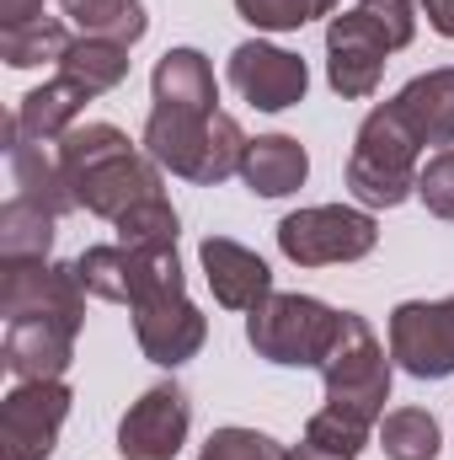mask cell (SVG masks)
Listing matches in <instances>:
<instances>
[{
	"label": "cell",
	"mask_w": 454,
	"mask_h": 460,
	"mask_svg": "<svg viewBox=\"0 0 454 460\" xmlns=\"http://www.w3.org/2000/svg\"><path fill=\"white\" fill-rule=\"evenodd\" d=\"M59 172L75 193V209L97 215V220H123L134 204L161 199V166L128 145V134L113 123H75L59 145Z\"/></svg>",
	"instance_id": "6da1fadb"
},
{
	"label": "cell",
	"mask_w": 454,
	"mask_h": 460,
	"mask_svg": "<svg viewBox=\"0 0 454 460\" xmlns=\"http://www.w3.org/2000/svg\"><path fill=\"white\" fill-rule=\"evenodd\" d=\"M144 155L171 172V177H188V182H225L240 177V161H246V134L230 113H209V108H171V102H155L144 118Z\"/></svg>",
	"instance_id": "7a4b0ae2"
},
{
	"label": "cell",
	"mask_w": 454,
	"mask_h": 460,
	"mask_svg": "<svg viewBox=\"0 0 454 460\" xmlns=\"http://www.w3.org/2000/svg\"><path fill=\"white\" fill-rule=\"evenodd\" d=\"M423 139L417 128L401 118L396 102L369 108V118L353 134V155H347V193L363 209H396L417 193V172H423Z\"/></svg>",
	"instance_id": "3957f363"
},
{
	"label": "cell",
	"mask_w": 454,
	"mask_h": 460,
	"mask_svg": "<svg viewBox=\"0 0 454 460\" xmlns=\"http://www.w3.org/2000/svg\"><path fill=\"white\" fill-rule=\"evenodd\" d=\"M342 311H332L316 295H267L257 311H246V343L257 358L284 364V369H321L337 343Z\"/></svg>",
	"instance_id": "277c9868"
},
{
	"label": "cell",
	"mask_w": 454,
	"mask_h": 460,
	"mask_svg": "<svg viewBox=\"0 0 454 460\" xmlns=\"http://www.w3.org/2000/svg\"><path fill=\"white\" fill-rule=\"evenodd\" d=\"M321 380H327V407H337L358 423H380L385 418V402H390V358L374 338V327L358 316V311H342L337 343L321 364Z\"/></svg>",
	"instance_id": "5b68a950"
},
{
	"label": "cell",
	"mask_w": 454,
	"mask_h": 460,
	"mask_svg": "<svg viewBox=\"0 0 454 460\" xmlns=\"http://www.w3.org/2000/svg\"><path fill=\"white\" fill-rule=\"evenodd\" d=\"M380 241V226L369 209L347 204H310L278 220V252L300 268H332V262H358Z\"/></svg>",
	"instance_id": "8992f818"
},
{
	"label": "cell",
	"mask_w": 454,
	"mask_h": 460,
	"mask_svg": "<svg viewBox=\"0 0 454 460\" xmlns=\"http://www.w3.org/2000/svg\"><path fill=\"white\" fill-rule=\"evenodd\" d=\"M75 279L86 284L92 300L108 305H134L155 289H182V262L171 252H134V246H86L75 257Z\"/></svg>",
	"instance_id": "52a82bcc"
},
{
	"label": "cell",
	"mask_w": 454,
	"mask_h": 460,
	"mask_svg": "<svg viewBox=\"0 0 454 460\" xmlns=\"http://www.w3.org/2000/svg\"><path fill=\"white\" fill-rule=\"evenodd\" d=\"M70 402L65 380H16L0 402V460H48Z\"/></svg>",
	"instance_id": "ba28073f"
},
{
	"label": "cell",
	"mask_w": 454,
	"mask_h": 460,
	"mask_svg": "<svg viewBox=\"0 0 454 460\" xmlns=\"http://www.w3.org/2000/svg\"><path fill=\"white\" fill-rule=\"evenodd\" d=\"M390 54H396L390 38L380 32V22H374L363 5L332 16V27H327V81H332L337 97H347V102L374 97Z\"/></svg>",
	"instance_id": "9c48e42d"
},
{
	"label": "cell",
	"mask_w": 454,
	"mask_h": 460,
	"mask_svg": "<svg viewBox=\"0 0 454 460\" xmlns=\"http://www.w3.org/2000/svg\"><path fill=\"white\" fill-rule=\"evenodd\" d=\"M0 316L5 322H32L54 316L81 327L86 322V284L75 279V262H16L0 268Z\"/></svg>",
	"instance_id": "30bf717a"
},
{
	"label": "cell",
	"mask_w": 454,
	"mask_h": 460,
	"mask_svg": "<svg viewBox=\"0 0 454 460\" xmlns=\"http://www.w3.org/2000/svg\"><path fill=\"white\" fill-rule=\"evenodd\" d=\"M390 358L412 380L454 375V295L450 300H406L390 311Z\"/></svg>",
	"instance_id": "8fae6325"
},
{
	"label": "cell",
	"mask_w": 454,
	"mask_h": 460,
	"mask_svg": "<svg viewBox=\"0 0 454 460\" xmlns=\"http://www.w3.org/2000/svg\"><path fill=\"white\" fill-rule=\"evenodd\" d=\"M128 311H134L139 353H144L150 364H161V369L188 364V358L204 348V338H209V322H204V311L188 300V289H155V295L134 300Z\"/></svg>",
	"instance_id": "7c38bea8"
},
{
	"label": "cell",
	"mask_w": 454,
	"mask_h": 460,
	"mask_svg": "<svg viewBox=\"0 0 454 460\" xmlns=\"http://www.w3.org/2000/svg\"><path fill=\"white\" fill-rule=\"evenodd\" d=\"M193 429V407L182 385H150L118 423V456L123 460H177Z\"/></svg>",
	"instance_id": "4fadbf2b"
},
{
	"label": "cell",
	"mask_w": 454,
	"mask_h": 460,
	"mask_svg": "<svg viewBox=\"0 0 454 460\" xmlns=\"http://www.w3.org/2000/svg\"><path fill=\"white\" fill-rule=\"evenodd\" d=\"M230 86H235L251 108H262V113H284V108L305 102V92H310V70H305L300 54L251 38V43H240V49L230 54Z\"/></svg>",
	"instance_id": "5bb4252c"
},
{
	"label": "cell",
	"mask_w": 454,
	"mask_h": 460,
	"mask_svg": "<svg viewBox=\"0 0 454 460\" xmlns=\"http://www.w3.org/2000/svg\"><path fill=\"white\" fill-rule=\"evenodd\" d=\"M198 262H204V279L225 311H257L273 295V268L230 235H209L198 246Z\"/></svg>",
	"instance_id": "9a60e30c"
},
{
	"label": "cell",
	"mask_w": 454,
	"mask_h": 460,
	"mask_svg": "<svg viewBox=\"0 0 454 460\" xmlns=\"http://www.w3.org/2000/svg\"><path fill=\"white\" fill-rule=\"evenodd\" d=\"M75 338L81 327L54 316L5 322V369L16 380H65V369L75 364Z\"/></svg>",
	"instance_id": "2e32d148"
},
{
	"label": "cell",
	"mask_w": 454,
	"mask_h": 460,
	"mask_svg": "<svg viewBox=\"0 0 454 460\" xmlns=\"http://www.w3.org/2000/svg\"><path fill=\"white\" fill-rule=\"evenodd\" d=\"M5 161H11V188H16L22 199L43 204V209L59 215V220L75 209V193H70V182H65V172H59L54 145L27 139V134L16 128V118H5Z\"/></svg>",
	"instance_id": "e0dca14e"
},
{
	"label": "cell",
	"mask_w": 454,
	"mask_h": 460,
	"mask_svg": "<svg viewBox=\"0 0 454 460\" xmlns=\"http://www.w3.org/2000/svg\"><path fill=\"white\" fill-rule=\"evenodd\" d=\"M310 177V155L300 139L289 134H262L246 145V161H240V182L257 193V199H289L294 188H305Z\"/></svg>",
	"instance_id": "ac0fdd59"
},
{
	"label": "cell",
	"mask_w": 454,
	"mask_h": 460,
	"mask_svg": "<svg viewBox=\"0 0 454 460\" xmlns=\"http://www.w3.org/2000/svg\"><path fill=\"white\" fill-rule=\"evenodd\" d=\"M390 102H396L401 118L417 128L423 145H439V150L454 145V65L450 70H428V75L406 81Z\"/></svg>",
	"instance_id": "d6986e66"
},
{
	"label": "cell",
	"mask_w": 454,
	"mask_h": 460,
	"mask_svg": "<svg viewBox=\"0 0 454 460\" xmlns=\"http://www.w3.org/2000/svg\"><path fill=\"white\" fill-rule=\"evenodd\" d=\"M150 92H155V102H171V108H209L214 113V102H220V81L198 49H166L155 59Z\"/></svg>",
	"instance_id": "ffe728a7"
},
{
	"label": "cell",
	"mask_w": 454,
	"mask_h": 460,
	"mask_svg": "<svg viewBox=\"0 0 454 460\" xmlns=\"http://www.w3.org/2000/svg\"><path fill=\"white\" fill-rule=\"evenodd\" d=\"M54 226H59V215H48L43 204L11 193V199L0 204V268H16V262H48Z\"/></svg>",
	"instance_id": "44dd1931"
},
{
	"label": "cell",
	"mask_w": 454,
	"mask_h": 460,
	"mask_svg": "<svg viewBox=\"0 0 454 460\" xmlns=\"http://www.w3.org/2000/svg\"><path fill=\"white\" fill-rule=\"evenodd\" d=\"M81 102H92L75 81H65V75H54V81H43L38 92H27L22 97V108H16V128L27 134V139H43V145H59L70 128H75V113H81Z\"/></svg>",
	"instance_id": "7402d4cb"
},
{
	"label": "cell",
	"mask_w": 454,
	"mask_h": 460,
	"mask_svg": "<svg viewBox=\"0 0 454 460\" xmlns=\"http://www.w3.org/2000/svg\"><path fill=\"white\" fill-rule=\"evenodd\" d=\"M59 11L81 27V38H108L123 49H134L150 27L144 0H59Z\"/></svg>",
	"instance_id": "603a6c76"
},
{
	"label": "cell",
	"mask_w": 454,
	"mask_h": 460,
	"mask_svg": "<svg viewBox=\"0 0 454 460\" xmlns=\"http://www.w3.org/2000/svg\"><path fill=\"white\" fill-rule=\"evenodd\" d=\"M59 75L75 81L86 97H102V92L123 86V75H128V49H123V43H108V38H75L70 54L59 59Z\"/></svg>",
	"instance_id": "cb8c5ba5"
},
{
	"label": "cell",
	"mask_w": 454,
	"mask_h": 460,
	"mask_svg": "<svg viewBox=\"0 0 454 460\" xmlns=\"http://www.w3.org/2000/svg\"><path fill=\"white\" fill-rule=\"evenodd\" d=\"M363 445H369V423L347 418L337 407H321L305 423V439L289 450V460H358Z\"/></svg>",
	"instance_id": "d4e9b609"
},
{
	"label": "cell",
	"mask_w": 454,
	"mask_h": 460,
	"mask_svg": "<svg viewBox=\"0 0 454 460\" xmlns=\"http://www.w3.org/2000/svg\"><path fill=\"white\" fill-rule=\"evenodd\" d=\"M70 32L54 22V16H38V22H27V27H5L0 32V59L11 65V70H32V65H59L65 54H70Z\"/></svg>",
	"instance_id": "484cf974"
},
{
	"label": "cell",
	"mask_w": 454,
	"mask_h": 460,
	"mask_svg": "<svg viewBox=\"0 0 454 460\" xmlns=\"http://www.w3.org/2000/svg\"><path fill=\"white\" fill-rule=\"evenodd\" d=\"M439 423L423 407H401L380 418V450L390 460H439Z\"/></svg>",
	"instance_id": "4316f807"
},
{
	"label": "cell",
	"mask_w": 454,
	"mask_h": 460,
	"mask_svg": "<svg viewBox=\"0 0 454 460\" xmlns=\"http://www.w3.org/2000/svg\"><path fill=\"white\" fill-rule=\"evenodd\" d=\"M118 241L134 246V252H171L177 246V209L171 199H150V204H134L123 220H118Z\"/></svg>",
	"instance_id": "83f0119b"
},
{
	"label": "cell",
	"mask_w": 454,
	"mask_h": 460,
	"mask_svg": "<svg viewBox=\"0 0 454 460\" xmlns=\"http://www.w3.org/2000/svg\"><path fill=\"white\" fill-rule=\"evenodd\" d=\"M235 11L262 32H300L316 16H332L337 0H235Z\"/></svg>",
	"instance_id": "f1b7e54d"
},
{
	"label": "cell",
	"mask_w": 454,
	"mask_h": 460,
	"mask_svg": "<svg viewBox=\"0 0 454 460\" xmlns=\"http://www.w3.org/2000/svg\"><path fill=\"white\" fill-rule=\"evenodd\" d=\"M198 460H289V450L257 429H214L209 445L198 450Z\"/></svg>",
	"instance_id": "f546056e"
},
{
	"label": "cell",
	"mask_w": 454,
	"mask_h": 460,
	"mask_svg": "<svg viewBox=\"0 0 454 460\" xmlns=\"http://www.w3.org/2000/svg\"><path fill=\"white\" fill-rule=\"evenodd\" d=\"M417 199L428 204V215L454 220V145L450 150H433L417 172Z\"/></svg>",
	"instance_id": "4dcf8cb0"
},
{
	"label": "cell",
	"mask_w": 454,
	"mask_h": 460,
	"mask_svg": "<svg viewBox=\"0 0 454 460\" xmlns=\"http://www.w3.org/2000/svg\"><path fill=\"white\" fill-rule=\"evenodd\" d=\"M374 22H380V32L390 38V49H406L412 38H417V0H358Z\"/></svg>",
	"instance_id": "1f68e13d"
},
{
	"label": "cell",
	"mask_w": 454,
	"mask_h": 460,
	"mask_svg": "<svg viewBox=\"0 0 454 460\" xmlns=\"http://www.w3.org/2000/svg\"><path fill=\"white\" fill-rule=\"evenodd\" d=\"M43 16V0H0V32L5 27H27Z\"/></svg>",
	"instance_id": "d6a6232c"
},
{
	"label": "cell",
	"mask_w": 454,
	"mask_h": 460,
	"mask_svg": "<svg viewBox=\"0 0 454 460\" xmlns=\"http://www.w3.org/2000/svg\"><path fill=\"white\" fill-rule=\"evenodd\" d=\"M423 16L433 22V32L454 38V0H423Z\"/></svg>",
	"instance_id": "836d02e7"
}]
</instances>
